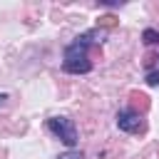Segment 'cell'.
I'll use <instances>...</instances> for the list:
<instances>
[{
  "label": "cell",
  "instance_id": "cell-1",
  "mask_svg": "<svg viewBox=\"0 0 159 159\" xmlns=\"http://www.w3.org/2000/svg\"><path fill=\"white\" fill-rule=\"evenodd\" d=\"M47 129L65 144V147H75L77 144V127L70 117H50L47 119Z\"/></svg>",
  "mask_w": 159,
  "mask_h": 159
},
{
  "label": "cell",
  "instance_id": "cell-2",
  "mask_svg": "<svg viewBox=\"0 0 159 159\" xmlns=\"http://www.w3.org/2000/svg\"><path fill=\"white\" fill-rule=\"evenodd\" d=\"M94 37H102V32H99V30H89V32L75 37V40L65 47V62H72V60H87V50H89V45L97 42Z\"/></svg>",
  "mask_w": 159,
  "mask_h": 159
},
{
  "label": "cell",
  "instance_id": "cell-3",
  "mask_svg": "<svg viewBox=\"0 0 159 159\" xmlns=\"http://www.w3.org/2000/svg\"><path fill=\"white\" fill-rule=\"evenodd\" d=\"M117 127L127 134H142L144 132V119L139 112H132V109H122L117 114Z\"/></svg>",
  "mask_w": 159,
  "mask_h": 159
},
{
  "label": "cell",
  "instance_id": "cell-4",
  "mask_svg": "<svg viewBox=\"0 0 159 159\" xmlns=\"http://www.w3.org/2000/svg\"><path fill=\"white\" fill-rule=\"evenodd\" d=\"M62 70L70 75H87L92 70V62L89 60H72V62H62Z\"/></svg>",
  "mask_w": 159,
  "mask_h": 159
},
{
  "label": "cell",
  "instance_id": "cell-5",
  "mask_svg": "<svg viewBox=\"0 0 159 159\" xmlns=\"http://www.w3.org/2000/svg\"><path fill=\"white\" fill-rule=\"evenodd\" d=\"M142 40H144L147 45H154V42H159V32H157V30H144Z\"/></svg>",
  "mask_w": 159,
  "mask_h": 159
},
{
  "label": "cell",
  "instance_id": "cell-6",
  "mask_svg": "<svg viewBox=\"0 0 159 159\" xmlns=\"http://www.w3.org/2000/svg\"><path fill=\"white\" fill-rule=\"evenodd\" d=\"M147 84L149 87H159V72H149L147 75Z\"/></svg>",
  "mask_w": 159,
  "mask_h": 159
},
{
  "label": "cell",
  "instance_id": "cell-7",
  "mask_svg": "<svg viewBox=\"0 0 159 159\" xmlns=\"http://www.w3.org/2000/svg\"><path fill=\"white\" fill-rule=\"evenodd\" d=\"M60 159H82V154H65V157H60Z\"/></svg>",
  "mask_w": 159,
  "mask_h": 159
},
{
  "label": "cell",
  "instance_id": "cell-8",
  "mask_svg": "<svg viewBox=\"0 0 159 159\" xmlns=\"http://www.w3.org/2000/svg\"><path fill=\"white\" fill-rule=\"evenodd\" d=\"M2 99H7V94H0V102H2Z\"/></svg>",
  "mask_w": 159,
  "mask_h": 159
}]
</instances>
